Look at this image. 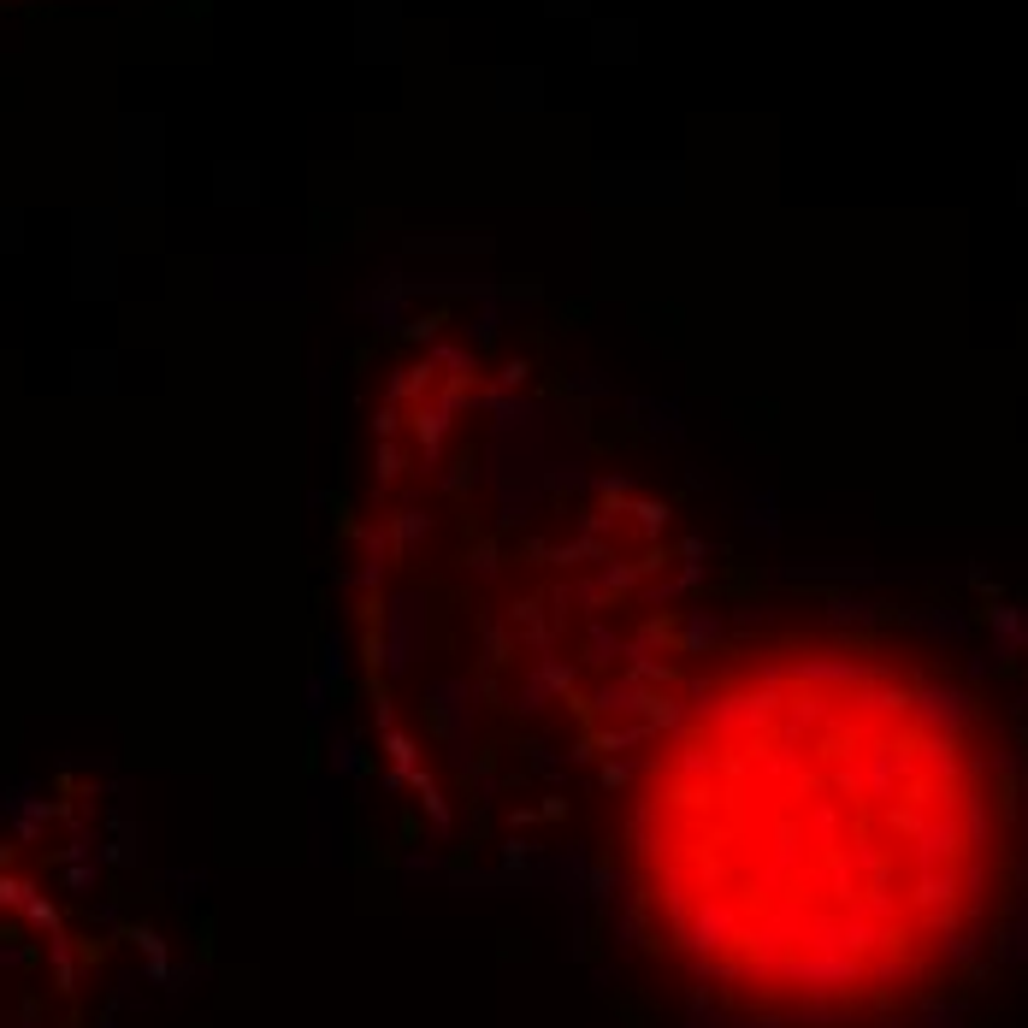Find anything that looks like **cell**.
Wrapping results in <instances>:
<instances>
[{
    "label": "cell",
    "mask_w": 1028,
    "mask_h": 1028,
    "mask_svg": "<svg viewBox=\"0 0 1028 1028\" xmlns=\"http://www.w3.org/2000/svg\"><path fill=\"white\" fill-rule=\"evenodd\" d=\"M367 497L361 774L408 857L538 887L639 1028H975L1028 964V698L904 615L603 585L550 420Z\"/></svg>",
    "instance_id": "obj_1"
}]
</instances>
